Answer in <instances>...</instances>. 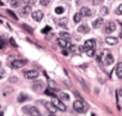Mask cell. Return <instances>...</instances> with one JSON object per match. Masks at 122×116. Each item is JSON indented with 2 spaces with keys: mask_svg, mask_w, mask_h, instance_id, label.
I'll return each instance as SVG.
<instances>
[{
  "mask_svg": "<svg viewBox=\"0 0 122 116\" xmlns=\"http://www.w3.org/2000/svg\"><path fill=\"white\" fill-rule=\"evenodd\" d=\"M4 76H5V71H4L3 68H0V79L4 78Z\"/></svg>",
  "mask_w": 122,
  "mask_h": 116,
  "instance_id": "obj_35",
  "label": "cell"
},
{
  "mask_svg": "<svg viewBox=\"0 0 122 116\" xmlns=\"http://www.w3.org/2000/svg\"><path fill=\"white\" fill-rule=\"evenodd\" d=\"M46 108H47V110H48L50 114H55L56 110H57V108H56L51 102H47V103H46Z\"/></svg>",
  "mask_w": 122,
  "mask_h": 116,
  "instance_id": "obj_9",
  "label": "cell"
},
{
  "mask_svg": "<svg viewBox=\"0 0 122 116\" xmlns=\"http://www.w3.org/2000/svg\"><path fill=\"white\" fill-rule=\"evenodd\" d=\"M81 18H83V15H81L80 12H78V13H76V15L73 16L74 23H80V22H81Z\"/></svg>",
  "mask_w": 122,
  "mask_h": 116,
  "instance_id": "obj_19",
  "label": "cell"
},
{
  "mask_svg": "<svg viewBox=\"0 0 122 116\" xmlns=\"http://www.w3.org/2000/svg\"><path fill=\"white\" fill-rule=\"evenodd\" d=\"M44 87V84H43V81H35L34 84H32V89L35 90V91H41L42 89Z\"/></svg>",
  "mask_w": 122,
  "mask_h": 116,
  "instance_id": "obj_11",
  "label": "cell"
},
{
  "mask_svg": "<svg viewBox=\"0 0 122 116\" xmlns=\"http://www.w3.org/2000/svg\"><path fill=\"white\" fill-rule=\"evenodd\" d=\"M103 25V19L102 18H97L96 20H93V23H92V26L95 28V29H98V28H101Z\"/></svg>",
  "mask_w": 122,
  "mask_h": 116,
  "instance_id": "obj_14",
  "label": "cell"
},
{
  "mask_svg": "<svg viewBox=\"0 0 122 116\" xmlns=\"http://www.w3.org/2000/svg\"><path fill=\"white\" fill-rule=\"evenodd\" d=\"M23 1H24L26 5H34V4L37 1V0H23Z\"/></svg>",
  "mask_w": 122,
  "mask_h": 116,
  "instance_id": "obj_27",
  "label": "cell"
},
{
  "mask_svg": "<svg viewBox=\"0 0 122 116\" xmlns=\"http://www.w3.org/2000/svg\"><path fill=\"white\" fill-rule=\"evenodd\" d=\"M80 13H81L83 16H85V17H90V16L92 15V12H91V10H90L89 7H83V9L80 10Z\"/></svg>",
  "mask_w": 122,
  "mask_h": 116,
  "instance_id": "obj_15",
  "label": "cell"
},
{
  "mask_svg": "<svg viewBox=\"0 0 122 116\" xmlns=\"http://www.w3.org/2000/svg\"><path fill=\"white\" fill-rule=\"evenodd\" d=\"M115 12H116V15H118V16H120V15H122V4L116 9V11H115Z\"/></svg>",
  "mask_w": 122,
  "mask_h": 116,
  "instance_id": "obj_30",
  "label": "cell"
},
{
  "mask_svg": "<svg viewBox=\"0 0 122 116\" xmlns=\"http://www.w3.org/2000/svg\"><path fill=\"white\" fill-rule=\"evenodd\" d=\"M70 50L71 51H76V47L74 45H70Z\"/></svg>",
  "mask_w": 122,
  "mask_h": 116,
  "instance_id": "obj_38",
  "label": "cell"
},
{
  "mask_svg": "<svg viewBox=\"0 0 122 116\" xmlns=\"http://www.w3.org/2000/svg\"><path fill=\"white\" fill-rule=\"evenodd\" d=\"M102 1H103V0H92V4L93 5H99Z\"/></svg>",
  "mask_w": 122,
  "mask_h": 116,
  "instance_id": "obj_34",
  "label": "cell"
},
{
  "mask_svg": "<svg viewBox=\"0 0 122 116\" xmlns=\"http://www.w3.org/2000/svg\"><path fill=\"white\" fill-rule=\"evenodd\" d=\"M23 28H24V29H26V31H29V32H32V29H31L30 26H28L26 24H23Z\"/></svg>",
  "mask_w": 122,
  "mask_h": 116,
  "instance_id": "obj_33",
  "label": "cell"
},
{
  "mask_svg": "<svg viewBox=\"0 0 122 116\" xmlns=\"http://www.w3.org/2000/svg\"><path fill=\"white\" fill-rule=\"evenodd\" d=\"M7 1H10V3L13 5V4H15V1H17V0H7Z\"/></svg>",
  "mask_w": 122,
  "mask_h": 116,
  "instance_id": "obj_42",
  "label": "cell"
},
{
  "mask_svg": "<svg viewBox=\"0 0 122 116\" xmlns=\"http://www.w3.org/2000/svg\"><path fill=\"white\" fill-rule=\"evenodd\" d=\"M28 99H29V96H26V95H24V93H20L19 97H18V102H19V103L25 102V101H28Z\"/></svg>",
  "mask_w": 122,
  "mask_h": 116,
  "instance_id": "obj_20",
  "label": "cell"
},
{
  "mask_svg": "<svg viewBox=\"0 0 122 116\" xmlns=\"http://www.w3.org/2000/svg\"><path fill=\"white\" fill-rule=\"evenodd\" d=\"M51 103L57 108V110H60V111H66V105L61 102L59 98H55V97H54V98L51 99Z\"/></svg>",
  "mask_w": 122,
  "mask_h": 116,
  "instance_id": "obj_3",
  "label": "cell"
},
{
  "mask_svg": "<svg viewBox=\"0 0 122 116\" xmlns=\"http://www.w3.org/2000/svg\"><path fill=\"white\" fill-rule=\"evenodd\" d=\"M7 12H9V15H10V16H12V17H13L15 19H17V17H16V15H15V13H13L12 11H7Z\"/></svg>",
  "mask_w": 122,
  "mask_h": 116,
  "instance_id": "obj_36",
  "label": "cell"
},
{
  "mask_svg": "<svg viewBox=\"0 0 122 116\" xmlns=\"http://www.w3.org/2000/svg\"><path fill=\"white\" fill-rule=\"evenodd\" d=\"M50 30H51V29H50V26H44V28L42 29V32H43V34H48Z\"/></svg>",
  "mask_w": 122,
  "mask_h": 116,
  "instance_id": "obj_31",
  "label": "cell"
},
{
  "mask_svg": "<svg viewBox=\"0 0 122 116\" xmlns=\"http://www.w3.org/2000/svg\"><path fill=\"white\" fill-rule=\"evenodd\" d=\"M86 54H87V56H93L95 55V48L93 49H86Z\"/></svg>",
  "mask_w": 122,
  "mask_h": 116,
  "instance_id": "obj_26",
  "label": "cell"
},
{
  "mask_svg": "<svg viewBox=\"0 0 122 116\" xmlns=\"http://www.w3.org/2000/svg\"><path fill=\"white\" fill-rule=\"evenodd\" d=\"M59 97H60V99L66 101V102L70 99V96H68L67 93H64V92H60V93H59Z\"/></svg>",
  "mask_w": 122,
  "mask_h": 116,
  "instance_id": "obj_21",
  "label": "cell"
},
{
  "mask_svg": "<svg viewBox=\"0 0 122 116\" xmlns=\"http://www.w3.org/2000/svg\"><path fill=\"white\" fill-rule=\"evenodd\" d=\"M98 61H102L104 64V66H109L114 62V57L109 51H105V53H102V55L98 56Z\"/></svg>",
  "mask_w": 122,
  "mask_h": 116,
  "instance_id": "obj_1",
  "label": "cell"
},
{
  "mask_svg": "<svg viewBox=\"0 0 122 116\" xmlns=\"http://www.w3.org/2000/svg\"><path fill=\"white\" fill-rule=\"evenodd\" d=\"M120 38H122V30H121V32H120Z\"/></svg>",
  "mask_w": 122,
  "mask_h": 116,
  "instance_id": "obj_44",
  "label": "cell"
},
{
  "mask_svg": "<svg viewBox=\"0 0 122 116\" xmlns=\"http://www.w3.org/2000/svg\"><path fill=\"white\" fill-rule=\"evenodd\" d=\"M95 45H96V41H95L93 38H91V40L85 41V45H84V47H85L86 49H93Z\"/></svg>",
  "mask_w": 122,
  "mask_h": 116,
  "instance_id": "obj_10",
  "label": "cell"
},
{
  "mask_svg": "<svg viewBox=\"0 0 122 116\" xmlns=\"http://www.w3.org/2000/svg\"><path fill=\"white\" fill-rule=\"evenodd\" d=\"M49 89L50 90H54V91H57V86H56V84L54 83V81H49Z\"/></svg>",
  "mask_w": 122,
  "mask_h": 116,
  "instance_id": "obj_24",
  "label": "cell"
},
{
  "mask_svg": "<svg viewBox=\"0 0 122 116\" xmlns=\"http://www.w3.org/2000/svg\"><path fill=\"white\" fill-rule=\"evenodd\" d=\"M26 60H23V59H17V60H13L12 62H11V67L12 68H20V67H23V66H25L26 65Z\"/></svg>",
  "mask_w": 122,
  "mask_h": 116,
  "instance_id": "obj_4",
  "label": "cell"
},
{
  "mask_svg": "<svg viewBox=\"0 0 122 116\" xmlns=\"http://www.w3.org/2000/svg\"><path fill=\"white\" fill-rule=\"evenodd\" d=\"M115 29H116V24H115L114 22H108V23L105 24V26H104V31H105L107 34L114 32Z\"/></svg>",
  "mask_w": 122,
  "mask_h": 116,
  "instance_id": "obj_7",
  "label": "cell"
},
{
  "mask_svg": "<svg viewBox=\"0 0 122 116\" xmlns=\"http://www.w3.org/2000/svg\"><path fill=\"white\" fill-rule=\"evenodd\" d=\"M78 49H79V51H80V53H83V51H84V48H83V47H79Z\"/></svg>",
  "mask_w": 122,
  "mask_h": 116,
  "instance_id": "obj_40",
  "label": "cell"
},
{
  "mask_svg": "<svg viewBox=\"0 0 122 116\" xmlns=\"http://www.w3.org/2000/svg\"><path fill=\"white\" fill-rule=\"evenodd\" d=\"M57 24H59L60 26H66V24H67V19H66V18H61V19H59Z\"/></svg>",
  "mask_w": 122,
  "mask_h": 116,
  "instance_id": "obj_22",
  "label": "cell"
},
{
  "mask_svg": "<svg viewBox=\"0 0 122 116\" xmlns=\"http://www.w3.org/2000/svg\"><path fill=\"white\" fill-rule=\"evenodd\" d=\"M1 5H3V3H1V1H0V6H1Z\"/></svg>",
  "mask_w": 122,
  "mask_h": 116,
  "instance_id": "obj_47",
  "label": "cell"
},
{
  "mask_svg": "<svg viewBox=\"0 0 122 116\" xmlns=\"http://www.w3.org/2000/svg\"><path fill=\"white\" fill-rule=\"evenodd\" d=\"M0 116H4V112L3 111H0Z\"/></svg>",
  "mask_w": 122,
  "mask_h": 116,
  "instance_id": "obj_45",
  "label": "cell"
},
{
  "mask_svg": "<svg viewBox=\"0 0 122 116\" xmlns=\"http://www.w3.org/2000/svg\"><path fill=\"white\" fill-rule=\"evenodd\" d=\"M40 3H41V5H43V6H47V5L50 3V0H41Z\"/></svg>",
  "mask_w": 122,
  "mask_h": 116,
  "instance_id": "obj_32",
  "label": "cell"
},
{
  "mask_svg": "<svg viewBox=\"0 0 122 116\" xmlns=\"http://www.w3.org/2000/svg\"><path fill=\"white\" fill-rule=\"evenodd\" d=\"M116 74H117L118 78L122 79V62L117 64V66H116Z\"/></svg>",
  "mask_w": 122,
  "mask_h": 116,
  "instance_id": "obj_18",
  "label": "cell"
},
{
  "mask_svg": "<svg viewBox=\"0 0 122 116\" xmlns=\"http://www.w3.org/2000/svg\"><path fill=\"white\" fill-rule=\"evenodd\" d=\"M57 44H59L61 48H67V47H70L68 41H67V40H64V38H57Z\"/></svg>",
  "mask_w": 122,
  "mask_h": 116,
  "instance_id": "obj_12",
  "label": "cell"
},
{
  "mask_svg": "<svg viewBox=\"0 0 122 116\" xmlns=\"http://www.w3.org/2000/svg\"><path fill=\"white\" fill-rule=\"evenodd\" d=\"M44 93H46V95H49V96H51L53 98L55 97V95H54V92H51V91H50L49 89H47V90H44Z\"/></svg>",
  "mask_w": 122,
  "mask_h": 116,
  "instance_id": "obj_29",
  "label": "cell"
},
{
  "mask_svg": "<svg viewBox=\"0 0 122 116\" xmlns=\"http://www.w3.org/2000/svg\"><path fill=\"white\" fill-rule=\"evenodd\" d=\"M120 23H121V24H122V20H121V22H120Z\"/></svg>",
  "mask_w": 122,
  "mask_h": 116,
  "instance_id": "obj_48",
  "label": "cell"
},
{
  "mask_svg": "<svg viewBox=\"0 0 122 116\" xmlns=\"http://www.w3.org/2000/svg\"><path fill=\"white\" fill-rule=\"evenodd\" d=\"M23 110H24V111H28L30 116H42V115H41V112L37 110V108H36V106H31V105H30V106H28V108L25 106Z\"/></svg>",
  "mask_w": 122,
  "mask_h": 116,
  "instance_id": "obj_5",
  "label": "cell"
},
{
  "mask_svg": "<svg viewBox=\"0 0 122 116\" xmlns=\"http://www.w3.org/2000/svg\"><path fill=\"white\" fill-rule=\"evenodd\" d=\"M105 42L108 43V44H110V45H114V44H116L117 43V38L116 37H107L105 38Z\"/></svg>",
  "mask_w": 122,
  "mask_h": 116,
  "instance_id": "obj_17",
  "label": "cell"
},
{
  "mask_svg": "<svg viewBox=\"0 0 122 116\" xmlns=\"http://www.w3.org/2000/svg\"><path fill=\"white\" fill-rule=\"evenodd\" d=\"M30 11H31V6H30V5H26V6H24V7L20 10V15H22V16H28V15L30 13Z\"/></svg>",
  "mask_w": 122,
  "mask_h": 116,
  "instance_id": "obj_13",
  "label": "cell"
},
{
  "mask_svg": "<svg viewBox=\"0 0 122 116\" xmlns=\"http://www.w3.org/2000/svg\"><path fill=\"white\" fill-rule=\"evenodd\" d=\"M49 116H55V115H54V114H50V115H49Z\"/></svg>",
  "mask_w": 122,
  "mask_h": 116,
  "instance_id": "obj_46",
  "label": "cell"
},
{
  "mask_svg": "<svg viewBox=\"0 0 122 116\" xmlns=\"http://www.w3.org/2000/svg\"><path fill=\"white\" fill-rule=\"evenodd\" d=\"M23 74H24V77H25L26 79H35V78L38 77L40 73H38L36 70H30V71H25Z\"/></svg>",
  "mask_w": 122,
  "mask_h": 116,
  "instance_id": "obj_6",
  "label": "cell"
},
{
  "mask_svg": "<svg viewBox=\"0 0 122 116\" xmlns=\"http://www.w3.org/2000/svg\"><path fill=\"white\" fill-rule=\"evenodd\" d=\"M73 109L77 111V112H86L87 111V105L86 104H84L81 101H76L74 103H73Z\"/></svg>",
  "mask_w": 122,
  "mask_h": 116,
  "instance_id": "obj_2",
  "label": "cell"
},
{
  "mask_svg": "<svg viewBox=\"0 0 122 116\" xmlns=\"http://www.w3.org/2000/svg\"><path fill=\"white\" fill-rule=\"evenodd\" d=\"M31 16H32L34 20L40 22V20H42V18H43V12L40 11V10H37V11H34V12L31 13Z\"/></svg>",
  "mask_w": 122,
  "mask_h": 116,
  "instance_id": "obj_8",
  "label": "cell"
},
{
  "mask_svg": "<svg viewBox=\"0 0 122 116\" xmlns=\"http://www.w3.org/2000/svg\"><path fill=\"white\" fill-rule=\"evenodd\" d=\"M91 116H95V115H91Z\"/></svg>",
  "mask_w": 122,
  "mask_h": 116,
  "instance_id": "obj_50",
  "label": "cell"
},
{
  "mask_svg": "<svg viewBox=\"0 0 122 116\" xmlns=\"http://www.w3.org/2000/svg\"><path fill=\"white\" fill-rule=\"evenodd\" d=\"M60 35H61V36H62L64 38H66L67 41H70V40H71V35H70L68 32H65V31H62V32H61Z\"/></svg>",
  "mask_w": 122,
  "mask_h": 116,
  "instance_id": "obj_25",
  "label": "cell"
},
{
  "mask_svg": "<svg viewBox=\"0 0 122 116\" xmlns=\"http://www.w3.org/2000/svg\"><path fill=\"white\" fill-rule=\"evenodd\" d=\"M0 66H1V62H0Z\"/></svg>",
  "mask_w": 122,
  "mask_h": 116,
  "instance_id": "obj_49",
  "label": "cell"
},
{
  "mask_svg": "<svg viewBox=\"0 0 122 116\" xmlns=\"http://www.w3.org/2000/svg\"><path fill=\"white\" fill-rule=\"evenodd\" d=\"M62 54L67 56V55H68V51H67V50H62Z\"/></svg>",
  "mask_w": 122,
  "mask_h": 116,
  "instance_id": "obj_39",
  "label": "cell"
},
{
  "mask_svg": "<svg viewBox=\"0 0 122 116\" xmlns=\"http://www.w3.org/2000/svg\"><path fill=\"white\" fill-rule=\"evenodd\" d=\"M10 42H11V44H12L13 47H17V44H16V42H15V40H13V38H11V40H10Z\"/></svg>",
  "mask_w": 122,
  "mask_h": 116,
  "instance_id": "obj_37",
  "label": "cell"
},
{
  "mask_svg": "<svg viewBox=\"0 0 122 116\" xmlns=\"http://www.w3.org/2000/svg\"><path fill=\"white\" fill-rule=\"evenodd\" d=\"M3 48H4V43L0 42V49H3Z\"/></svg>",
  "mask_w": 122,
  "mask_h": 116,
  "instance_id": "obj_43",
  "label": "cell"
},
{
  "mask_svg": "<svg viewBox=\"0 0 122 116\" xmlns=\"http://www.w3.org/2000/svg\"><path fill=\"white\" fill-rule=\"evenodd\" d=\"M78 31H79L80 34H89V32H90V28H89L87 25H80V26L78 28Z\"/></svg>",
  "mask_w": 122,
  "mask_h": 116,
  "instance_id": "obj_16",
  "label": "cell"
},
{
  "mask_svg": "<svg viewBox=\"0 0 122 116\" xmlns=\"http://www.w3.org/2000/svg\"><path fill=\"white\" fill-rule=\"evenodd\" d=\"M118 96H122V87L118 90Z\"/></svg>",
  "mask_w": 122,
  "mask_h": 116,
  "instance_id": "obj_41",
  "label": "cell"
},
{
  "mask_svg": "<svg viewBox=\"0 0 122 116\" xmlns=\"http://www.w3.org/2000/svg\"><path fill=\"white\" fill-rule=\"evenodd\" d=\"M64 11H65V9H64L62 6H57V7H55V13H57V15L64 13Z\"/></svg>",
  "mask_w": 122,
  "mask_h": 116,
  "instance_id": "obj_23",
  "label": "cell"
},
{
  "mask_svg": "<svg viewBox=\"0 0 122 116\" xmlns=\"http://www.w3.org/2000/svg\"><path fill=\"white\" fill-rule=\"evenodd\" d=\"M101 13L103 15V16H107L109 12H108V7H102L101 9Z\"/></svg>",
  "mask_w": 122,
  "mask_h": 116,
  "instance_id": "obj_28",
  "label": "cell"
}]
</instances>
